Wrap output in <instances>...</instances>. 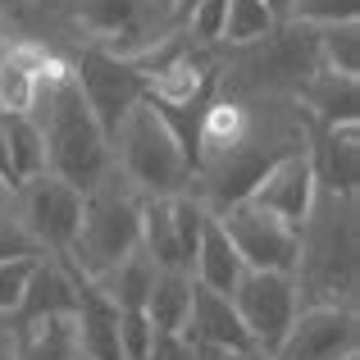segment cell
<instances>
[{
	"mask_svg": "<svg viewBox=\"0 0 360 360\" xmlns=\"http://www.w3.org/2000/svg\"><path fill=\"white\" fill-rule=\"evenodd\" d=\"M27 115H32L37 132H41L46 174L73 183L78 192H91L115 169L110 137L101 128V119L91 115V105H87V96H82L69 64L51 60V69L41 73V87H37V101H32Z\"/></svg>",
	"mask_w": 360,
	"mask_h": 360,
	"instance_id": "6da1fadb",
	"label": "cell"
},
{
	"mask_svg": "<svg viewBox=\"0 0 360 360\" xmlns=\"http://www.w3.org/2000/svg\"><path fill=\"white\" fill-rule=\"evenodd\" d=\"M356 196L319 192L306 224L297 229V297L301 306H352L356 310Z\"/></svg>",
	"mask_w": 360,
	"mask_h": 360,
	"instance_id": "7a4b0ae2",
	"label": "cell"
},
{
	"mask_svg": "<svg viewBox=\"0 0 360 360\" xmlns=\"http://www.w3.org/2000/svg\"><path fill=\"white\" fill-rule=\"evenodd\" d=\"M110 160L115 174L132 187L137 196H178L187 192L192 178V150L183 146V137L174 132V123L155 110V101L141 96L128 115L119 119V128L110 132Z\"/></svg>",
	"mask_w": 360,
	"mask_h": 360,
	"instance_id": "3957f363",
	"label": "cell"
},
{
	"mask_svg": "<svg viewBox=\"0 0 360 360\" xmlns=\"http://www.w3.org/2000/svg\"><path fill=\"white\" fill-rule=\"evenodd\" d=\"M137 205L141 196L110 169L91 192H82V219L64 260L82 278H101L110 264H119L128 251H137Z\"/></svg>",
	"mask_w": 360,
	"mask_h": 360,
	"instance_id": "277c9868",
	"label": "cell"
},
{
	"mask_svg": "<svg viewBox=\"0 0 360 360\" xmlns=\"http://www.w3.org/2000/svg\"><path fill=\"white\" fill-rule=\"evenodd\" d=\"M229 301L238 310L251 347H260V352H278V342L288 338L292 319L301 310L297 278L278 274V269H242V278L233 283Z\"/></svg>",
	"mask_w": 360,
	"mask_h": 360,
	"instance_id": "5b68a950",
	"label": "cell"
},
{
	"mask_svg": "<svg viewBox=\"0 0 360 360\" xmlns=\"http://www.w3.org/2000/svg\"><path fill=\"white\" fill-rule=\"evenodd\" d=\"M14 210L41 255H64L82 219V192L55 174H37L14 187Z\"/></svg>",
	"mask_w": 360,
	"mask_h": 360,
	"instance_id": "8992f818",
	"label": "cell"
},
{
	"mask_svg": "<svg viewBox=\"0 0 360 360\" xmlns=\"http://www.w3.org/2000/svg\"><path fill=\"white\" fill-rule=\"evenodd\" d=\"M219 219V229L229 233L233 251L242 255L246 269H278V274H292L297 269V229L283 224L278 214L260 210L255 201H233L224 210H210Z\"/></svg>",
	"mask_w": 360,
	"mask_h": 360,
	"instance_id": "52a82bcc",
	"label": "cell"
},
{
	"mask_svg": "<svg viewBox=\"0 0 360 360\" xmlns=\"http://www.w3.org/2000/svg\"><path fill=\"white\" fill-rule=\"evenodd\" d=\"M73 78H78L82 96H87L91 115L101 119L105 137L119 128V119L146 96V78H141L123 55L110 51V46H87V51L78 55V64H73Z\"/></svg>",
	"mask_w": 360,
	"mask_h": 360,
	"instance_id": "ba28073f",
	"label": "cell"
},
{
	"mask_svg": "<svg viewBox=\"0 0 360 360\" xmlns=\"http://www.w3.org/2000/svg\"><path fill=\"white\" fill-rule=\"evenodd\" d=\"M356 347H360V319L352 306H301L274 356L278 360H342Z\"/></svg>",
	"mask_w": 360,
	"mask_h": 360,
	"instance_id": "9c48e42d",
	"label": "cell"
},
{
	"mask_svg": "<svg viewBox=\"0 0 360 360\" xmlns=\"http://www.w3.org/2000/svg\"><path fill=\"white\" fill-rule=\"evenodd\" d=\"M315 196H319V183H315V169H310L306 146H301V150H288V155L274 160V165L260 174V183L251 187L246 201H255L260 210H269V214H278L283 224L301 229L306 214H310V205H315Z\"/></svg>",
	"mask_w": 360,
	"mask_h": 360,
	"instance_id": "30bf717a",
	"label": "cell"
},
{
	"mask_svg": "<svg viewBox=\"0 0 360 360\" xmlns=\"http://www.w3.org/2000/svg\"><path fill=\"white\" fill-rule=\"evenodd\" d=\"M306 155H310V169H315L319 192L356 196V183H360V123L310 128Z\"/></svg>",
	"mask_w": 360,
	"mask_h": 360,
	"instance_id": "8fae6325",
	"label": "cell"
},
{
	"mask_svg": "<svg viewBox=\"0 0 360 360\" xmlns=\"http://www.w3.org/2000/svg\"><path fill=\"white\" fill-rule=\"evenodd\" d=\"M183 338H187V342H196V347H210V352H242V347H251V338H246V328H242L238 310H233V301L224 297V292L201 288V283L192 288V310H187Z\"/></svg>",
	"mask_w": 360,
	"mask_h": 360,
	"instance_id": "7c38bea8",
	"label": "cell"
},
{
	"mask_svg": "<svg viewBox=\"0 0 360 360\" xmlns=\"http://www.w3.org/2000/svg\"><path fill=\"white\" fill-rule=\"evenodd\" d=\"M55 55L32 41H5L0 46V115H27L41 87V73Z\"/></svg>",
	"mask_w": 360,
	"mask_h": 360,
	"instance_id": "4fadbf2b",
	"label": "cell"
},
{
	"mask_svg": "<svg viewBox=\"0 0 360 360\" xmlns=\"http://www.w3.org/2000/svg\"><path fill=\"white\" fill-rule=\"evenodd\" d=\"M297 105L306 110L310 128H338V123H360L356 110V78L347 73L315 69L306 78V87L297 91Z\"/></svg>",
	"mask_w": 360,
	"mask_h": 360,
	"instance_id": "5bb4252c",
	"label": "cell"
},
{
	"mask_svg": "<svg viewBox=\"0 0 360 360\" xmlns=\"http://www.w3.org/2000/svg\"><path fill=\"white\" fill-rule=\"evenodd\" d=\"M242 255L233 251V242H229V233L219 229V219H205V229H201V242H196V255H192V278L201 283V288H210V292H224L229 297L233 292V283L242 278Z\"/></svg>",
	"mask_w": 360,
	"mask_h": 360,
	"instance_id": "9a60e30c",
	"label": "cell"
},
{
	"mask_svg": "<svg viewBox=\"0 0 360 360\" xmlns=\"http://www.w3.org/2000/svg\"><path fill=\"white\" fill-rule=\"evenodd\" d=\"M192 274L183 269H155V278H150V292H146V319L150 328H155L160 338H174L183 333L187 324V310H192Z\"/></svg>",
	"mask_w": 360,
	"mask_h": 360,
	"instance_id": "2e32d148",
	"label": "cell"
},
{
	"mask_svg": "<svg viewBox=\"0 0 360 360\" xmlns=\"http://www.w3.org/2000/svg\"><path fill=\"white\" fill-rule=\"evenodd\" d=\"M14 360H78V328H73V315H51V319L14 324Z\"/></svg>",
	"mask_w": 360,
	"mask_h": 360,
	"instance_id": "e0dca14e",
	"label": "cell"
},
{
	"mask_svg": "<svg viewBox=\"0 0 360 360\" xmlns=\"http://www.w3.org/2000/svg\"><path fill=\"white\" fill-rule=\"evenodd\" d=\"M0 141H5V160H9V178L27 183V178L46 174V146L37 132L32 115H0Z\"/></svg>",
	"mask_w": 360,
	"mask_h": 360,
	"instance_id": "ac0fdd59",
	"label": "cell"
},
{
	"mask_svg": "<svg viewBox=\"0 0 360 360\" xmlns=\"http://www.w3.org/2000/svg\"><path fill=\"white\" fill-rule=\"evenodd\" d=\"M150 278H155V264H150L146 255H141V246H137V251H128L119 264H110V269L101 274V278H91V283H96L119 310H141L146 306V292H150Z\"/></svg>",
	"mask_w": 360,
	"mask_h": 360,
	"instance_id": "d6986e66",
	"label": "cell"
},
{
	"mask_svg": "<svg viewBox=\"0 0 360 360\" xmlns=\"http://www.w3.org/2000/svg\"><path fill=\"white\" fill-rule=\"evenodd\" d=\"M274 27H278V18L269 14L264 0H224V32H219V41H229L233 51H246V46L264 41Z\"/></svg>",
	"mask_w": 360,
	"mask_h": 360,
	"instance_id": "ffe728a7",
	"label": "cell"
},
{
	"mask_svg": "<svg viewBox=\"0 0 360 360\" xmlns=\"http://www.w3.org/2000/svg\"><path fill=\"white\" fill-rule=\"evenodd\" d=\"M315 60L328 73H360V23H328L315 27Z\"/></svg>",
	"mask_w": 360,
	"mask_h": 360,
	"instance_id": "44dd1931",
	"label": "cell"
},
{
	"mask_svg": "<svg viewBox=\"0 0 360 360\" xmlns=\"http://www.w3.org/2000/svg\"><path fill=\"white\" fill-rule=\"evenodd\" d=\"M288 18H292V23H306V27L356 23V18H360V0H292Z\"/></svg>",
	"mask_w": 360,
	"mask_h": 360,
	"instance_id": "7402d4cb",
	"label": "cell"
},
{
	"mask_svg": "<svg viewBox=\"0 0 360 360\" xmlns=\"http://www.w3.org/2000/svg\"><path fill=\"white\" fill-rule=\"evenodd\" d=\"M37 242L27 238V229L18 224L14 192H0V260H37Z\"/></svg>",
	"mask_w": 360,
	"mask_h": 360,
	"instance_id": "603a6c76",
	"label": "cell"
},
{
	"mask_svg": "<svg viewBox=\"0 0 360 360\" xmlns=\"http://www.w3.org/2000/svg\"><path fill=\"white\" fill-rule=\"evenodd\" d=\"M155 328H150L146 310H119V352L123 360H150L155 352Z\"/></svg>",
	"mask_w": 360,
	"mask_h": 360,
	"instance_id": "cb8c5ba5",
	"label": "cell"
},
{
	"mask_svg": "<svg viewBox=\"0 0 360 360\" xmlns=\"http://www.w3.org/2000/svg\"><path fill=\"white\" fill-rule=\"evenodd\" d=\"M224 32V0H192L187 5V37L192 41H219Z\"/></svg>",
	"mask_w": 360,
	"mask_h": 360,
	"instance_id": "d4e9b609",
	"label": "cell"
},
{
	"mask_svg": "<svg viewBox=\"0 0 360 360\" xmlns=\"http://www.w3.org/2000/svg\"><path fill=\"white\" fill-rule=\"evenodd\" d=\"M41 260V255H37ZM37 260H0V315H14L18 301H23V288H27V274H32Z\"/></svg>",
	"mask_w": 360,
	"mask_h": 360,
	"instance_id": "484cf974",
	"label": "cell"
},
{
	"mask_svg": "<svg viewBox=\"0 0 360 360\" xmlns=\"http://www.w3.org/2000/svg\"><path fill=\"white\" fill-rule=\"evenodd\" d=\"M150 360H201V356H196V347L187 342L183 333H174V338H155V352H150Z\"/></svg>",
	"mask_w": 360,
	"mask_h": 360,
	"instance_id": "4316f807",
	"label": "cell"
},
{
	"mask_svg": "<svg viewBox=\"0 0 360 360\" xmlns=\"http://www.w3.org/2000/svg\"><path fill=\"white\" fill-rule=\"evenodd\" d=\"M0 360H14V319L0 315Z\"/></svg>",
	"mask_w": 360,
	"mask_h": 360,
	"instance_id": "83f0119b",
	"label": "cell"
},
{
	"mask_svg": "<svg viewBox=\"0 0 360 360\" xmlns=\"http://www.w3.org/2000/svg\"><path fill=\"white\" fill-rule=\"evenodd\" d=\"M214 360H278L274 352H260V347H242V352H219Z\"/></svg>",
	"mask_w": 360,
	"mask_h": 360,
	"instance_id": "f1b7e54d",
	"label": "cell"
},
{
	"mask_svg": "<svg viewBox=\"0 0 360 360\" xmlns=\"http://www.w3.org/2000/svg\"><path fill=\"white\" fill-rule=\"evenodd\" d=\"M269 5V14L278 18V23H288V9H292V0H264Z\"/></svg>",
	"mask_w": 360,
	"mask_h": 360,
	"instance_id": "f546056e",
	"label": "cell"
},
{
	"mask_svg": "<svg viewBox=\"0 0 360 360\" xmlns=\"http://www.w3.org/2000/svg\"><path fill=\"white\" fill-rule=\"evenodd\" d=\"M342 360H360V352H347V356H342Z\"/></svg>",
	"mask_w": 360,
	"mask_h": 360,
	"instance_id": "4dcf8cb0",
	"label": "cell"
},
{
	"mask_svg": "<svg viewBox=\"0 0 360 360\" xmlns=\"http://www.w3.org/2000/svg\"><path fill=\"white\" fill-rule=\"evenodd\" d=\"M0 46H5V23H0Z\"/></svg>",
	"mask_w": 360,
	"mask_h": 360,
	"instance_id": "1f68e13d",
	"label": "cell"
},
{
	"mask_svg": "<svg viewBox=\"0 0 360 360\" xmlns=\"http://www.w3.org/2000/svg\"><path fill=\"white\" fill-rule=\"evenodd\" d=\"M0 192H14V187H0Z\"/></svg>",
	"mask_w": 360,
	"mask_h": 360,
	"instance_id": "d6a6232c",
	"label": "cell"
},
{
	"mask_svg": "<svg viewBox=\"0 0 360 360\" xmlns=\"http://www.w3.org/2000/svg\"><path fill=\"white\" fill-rule=\"evenodd\" d=\"M78 360H87V356H78Z\"/></svg>",
	"mask_w": 360,
	"mask_h": 360,
	"instance_id": "836d02e7",
	"label": "cell"
}]
</instances>
